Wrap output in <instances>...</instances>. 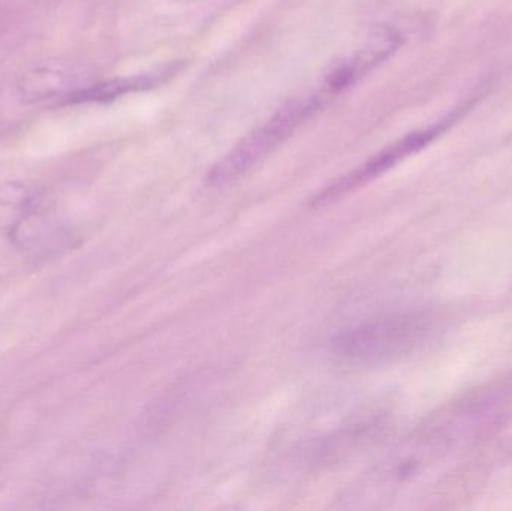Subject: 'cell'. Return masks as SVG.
<instances>
[{"mask_svg":"<svg viewBox=\"0 0 512 511\" xmlns=\"http://www.w3.org/2000/svg\"><path fill=\"white\" fill-rule=\"evenodd\" d=\"M321 107V96H307L289 102L264 125L246 135L228 155H225L210 170L207 182L219 188L242 179L283 141L288 140L310 117L315 116Z\"/></svg>","mask_w":512,"mask_h":511,"instance_id":"1","label":"cell"},{"mask_svg":"<svg viewBox=\"0 0 512 511\" xmlns=\"http://www.w3.org/2000/svg\"><path fill=\"white\" fill-rule=\"evenodd\" d=\"M424 330V321L418 317L384 318L340 333L334 338L333 350L351 362H382L414 347Z\"/></svg>","mask_w":512,"mask_h":511,"instance_id":"2","label":"cell"},{"mask_svg":"<svg viewBox=\"0 0 512 511\" xmlns=\"http://www.w3.org/2000/svg\"><path fill=\"white\" fill-rule=\"evenodd\" d=\"M453 120H456V116L451 117V119L447 117V119L435 123V125L430 126V128L412 132V134L400 138L399 141L391 144V146L385 147L384 150L372 156L369 161L364 162L363 165L355 168L351 173L345 174V176L340 177V179L331 183L327 188L322 189L318 195L313 197V206H327V204L334 203V201L346 197V195L351 194V192L363 188V186H366L367 183L372 182V180L378 179L379 176L387 173L391 168L396 167L403 159L429 146L442 132L447 131L448 123L453 122Z\"/></svg>","mask_w":512,"mask_h":511,"instance_id":"3","label":"cell"},{"mask_svg":"<svg viewBox=\"0 0 512 511\" xmlns=\"http://www.w3.org/2000/svg\"><path fill=\"white\" fill-rule=\"evenodd\" d=\"M403 41L405 38L396 27H376L367 36L366 42L358 48L357 53L352 54L348 59L340 60L331 68L325 81L327 92L334 95L354 86L364 75L369 74L397 53Z\"/></svg>","mask_w":512,"mask_h":511,"instance_id":"4","label":"cell"}]
</instances>
